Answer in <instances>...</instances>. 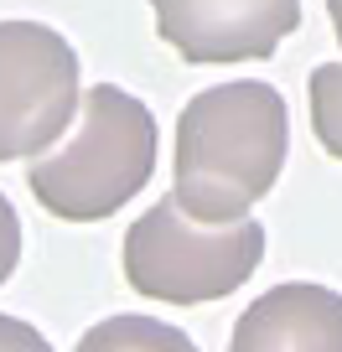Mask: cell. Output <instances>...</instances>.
Segmentation results:
<instances>
[{
	"label": "cell",
	"instance_id": "obj_1",
	"mask_svg": "<svg viewBox=\"0 0 342 352\" xmlns=\"http://www.w3.org/2000/svg\"><path fill=\"white\" fill-rule=\"evenodd\" d=\"M286 99L259 78L202 88L177 120V208L192 223H244V212L280 182L286 166Z\"/></svg>",
	"mask_w": 342,
	"mask_h": 352
},
{
	"label": "cell",
	"instance_id": "obj_2",
	"mask_svg": "<svg viewBox=\"0 0 342 352\" xmlns=\"http://www.w3.org/2000/svg\"><path fill=\"white\" fill-rule=\"evenodd\" d=\"M156 171V114L114 83H94L78 109V135L26 171V187L52 218H114Z\"/></svg>",
	"mask_w": 342,
	"mask_h": 352
},
{
	"label": "cell",
	"instance_id": "obj_3",
	"mask_svg": "<svg viewBox=\"0 0 342 352\" xmlns=\"http://www.w3.org/2000/svg\"><path fill=\"white\" fill-rule=\"evenodd\" d=\"M265 259V228L259 223H192L177 197L145 208L125 233V280L135 296L166 300V306H208L244 285Z\"/></svg>",
	"mask_w": 342,
	"mask_h": 352
},
{
	"label": "cell",
	"instance_id": "obj_4",
	"mask_svg": "<svg viewBox=\"0 0 342 352\" xmlns=\"http://www.w3.org/2000/svg\"><path fill=\"white\" fill-rule=\"evenodd\" d=\"M78 109L73 47L42 21H0V161L42 155Z\"/></svg>",
	"mask_w": 342,
	"mask_h": 352
},
{
	"label": "cell",
	"instance_id": "obj_5",
	"mask_svg": "<svg viewBox=\"0 0 342 352\" xmlns=\"http://www.w3.org/2000/svg\"><path fill=\"white\" fill-rule=\"evenodd\" d=\"M156 32L182 63H254L301 26V0H151Z\"/></svg>",
	"mask_w": 342,
	"mask_h": 352
},
{
	"label": "cell",
	"instance_id": "obj_6",
	"mask_svg": "<svg viewBox=\"0 0 342 352\" xmlns=\"http://www.w3.org/2000/svg\"><path fill=\"white\" fill-rule=\"evenodd\" d=\"M228 352H342V296L327 285H275L233 321Z\"/></svg>",
	"mask_w": 342,
	"mask_h": 352
},
{
	"label": "cell",
	"instance_id": "obj_7",
	"mask_svg": "<svg viewBox=\"0 0 342 352\" xmlns=\"http://www.w3.org/2000/svg\"><path fill=\"white\" fill-rule=\"evenodd\" d=\"M73 352H197V342L156 316H109L83 331Z\"/></svg>",
	"mask_w": 342,
	"mask_h": 352
},
{
	"label": "cell",
	"instance_id": "obj_8",
	"mask_svg": "<svg viewBox=\"0 0 342 352\" xmlns=\"http://www.w3.org/2000/svg\"><path fill=\"white\" fill-rule=\"evenodd\" d=\"M311 130L321 151L342 161V63H321L311 73Z\"/></svg>",
	"mask_w": 342,
	"mask_h": 352
},
{
	"label": "cell",
	"instance_id": "obj_9",
	"mask_svg": "<svg viewBox=\"0 0 342 352\" xmlns=\"http://www.w3.org/2000/svg\"><path fill=\"white\" fill-rule=\"evenodd\" d=\"M16 259H21V218H16L11 202L0 197V285L11 280Z\"/></svg>",
	"mask_w": 342,
	"mask_h": 352
},
{
	"label": "cell",
	"instance_id": "obj_10",
	"mask_svg": "<svg viewBox=\"0 0 342 352\" xmlns=\"http://www.w3.org/2000/svg\"><path fill=\"white\" fill-rule=\"evenodd\" d=\"M0 352H52V347H47V337L36 327H26L16 316H0Z\"/></svg>",
	"mask_w": 342,
	"mask_h": 352
},
{
	"label": "cell",
	"instance_id": "obj_11",
	"mask_svg": "<svg viewBox=\"0 0 342 352\" xmlns=\"http://www.w3.org/2000/svg\"><path fill=\"white\" fill-rule=\"evenodd\" d=\"M327 16H332V32H337V42H342V0H327Z\"/></svg>",
	"mask_w": 342,
	"mask_h": 352
}]
</instances>
